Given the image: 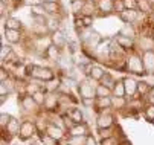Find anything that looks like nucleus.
Returning a JSON list of instances; mask_svg holds the SVG:
<instances>
[{"instance_id":"obj_1","label":"nucleus","mask_w":154,"mask_h":145,"mask_svg":"<svg viewBox=\"0 0 154 145\" xmlns=\"http://www.w3.org/2000/svg\"><path fill=\"white\" fill-rule=\"evenodd\" d=\"M31 75L34 78H38V79H43V81H49L54 78V72L51 69H46V67H40V66H34L31 67Z\"/></svg>"},{"instance_id":"obj_2","label":"nucleus","mask_w":154,"mask_h":145,"mask_svg":"<svg viewBox=\"0 0 154 145\" xmlns=\"http://www.w3.org/2000/svg\"><path fill=\"white\" fill-rule=\"evenodd\" d=\"M128 69L134 73H143L145 67H143V61L139 60L137 57H131L128 58Z\"/></svg>"},{"instance_id":"obj_3","label":"nucleus","mask_w":154,"mask_h":145,"mask_svg":"<svg viewBox=\"0 0 154 145\" xmlns=\"http://www.w3.org/2000/svg\"><path fill=\"white\" fill-rule=\"evenodd\" d=\"M96 124H98V128H99V130L110 128V127L113 125V116L110 115V113H102V115H99Z\"/></svg>"},{"instance_id":"obj_4","label":"nucleus","mask_w":154,"mask_h":145,"mask_svg":"<svg viewBox=\"0 0 154 145\" xmlns=\"http://www.w3.org/2000/svg\"><path fill=\"white\" fill-rule=\"evenodd\" d=\"M34 133H35V125H34L32 122L25 121L23 124H21V127H20V137H21V139H28V137H31Z\"/></svg>"},{"instance_id":"obj_5","label":"nucleus","mask_w":154,"mask_h":145,"mask_svg":"<svg viewBox=\"0 0 154 145\" xmlns=\"http://www.w3.org/2000/svg\"><path fill=\"white\" fill-rule=\"evenodd\" d=\"M122 81H124V86H125V93L130 95V96L136 95L139 82H136V79H133V78H124Z\"/></svg>"},{"instance_id":"obj_6","label":"nucleus","mask_w":154,"mask_h":145,"mask_svg":"<svg viewBox=\"0 0 154 145\" xmlns=\"http://www.w3.org/2000/svg\"><path fill=\"white\" fill-rule=\"evenodd\" d=\"M79 92H81L82 99L84 98H95V95H96V89H93V86H90L89 82H81Z\"/></svg>"},{"instance_id":"obj_7","label":"nucleus","mask_w":154,"mask_h":145,"mask_svg":"<svg viewBox=\"0 0 154 145\" xmlns=\"http://www.w3.org/2000/svg\"><path fill=\"white\" fill-rule=\"evenodd\" d=\"M137 17H139V14H137L136 9H125V11L121 12V18L125 23H134L137 20Z\"/></svg>"},{"instance_id":"obj_8","label":"nucleus","mask_w":154,"mask_h":145,"mask_svg":"<svg viewBox=\"0 0 154 145\" xmlns=\"http://www.w3.org/2000/svg\"><path fill=\"white\" fill-rule=\"evenodd\" d=\"M142 61H143L145 70H148V72H152V70H154V52H151V51L145 52Z\"/></svg>"},{"instance_id":"obj_9","label":"nucleus","mask_w":154,"mask_h":145,"mask_svg":"<svg viewBox=\"0 0 154 145\" xmlns=\"http://www.w3.org/2000/svg\"><path fill=\"white\" fill-rule=\"evenodd\" d=\"M98 8L102 12H112L115 9V0H99Z\"/></svg>"},{"instance_id":"obj_10","label":"nucleus","mask_w":154,"mask_h":145,"mask_svg":"<svg viewBox=\"0 0 154 145\" xmlns=\"http://www.w3.org/2000/svg\"><path fill=\"white\" fill-rule=\"evenodd\" d=\"M46 134H49L51 137H54V139H61L63 136H64V133H63V128H60V127H55V125H49L48 127V130H46Z\"/></svg>"},{"instance_id":"obj_11","label":"nucleus","mask_w":154,"mask_h":145,"mask_svg":"<svg viewBox=\"0 0 154 145\" xmlns=\"http://www.w3.org/2000/svg\"><path fill=\"white\" fill-rule=\"evenodd\" d=\"M69 118L70 121H73V124H82L84 122V118H82V113L79 109H73L69 112Z\"/></svg>"},{"instance_id":"obj_12","label":"nucleus","mask_w":154,"mask_h":145,"mask_svg":"<svg viewBox=\"0 0 154 145\" xmlns=\"http://www.w3.org/2000/svg\"><path fill=\"white\" fill-rule=\"evenodd\" d=\"M52 41H54V45H57V48H61V46L66 45V37H64L63 32L55 31L54 35H52Z\"/></svg>"},{"instance_id":"obj_13","label":"nucleus","mask_w":154,"mask_h":145,"mask_svg":"<svg viewBox=\"0 0 154 145\" xmlns=\"http://www.w3.org/2000/svg\"><path fill=\"white\" fill-rule=\"evenodd\" d=\"M20 122L15 119V118H11L9 119V122H8V125H6V130L11 133V134H15V133H18L20 131Z\"/></svg>"},{"instance_id":"obj_14","label":"nucleus","mask_w":154,"mask_h":145,"mask_svg":"<svg viewBox=\"0 0 154 145\" xmlns=\"http://www.w3.org/2000/svg\"><path fill=\"white\" fill-rule=\"evenodd\" d=\"M6 40L9 41V43H18L20 41V38H21V35H20V32L18 31H14V29H6Z\"/></svg>"},{"instance_id":"obj_15","label":"nucleus","mask_w":154,"mask_h":145,"mask_svg":"<svg viewBox=\"0 0 154 145\" xmlns=\"http://www.w3.org/2000/svg\"><path fill=\"white\" fill-rule=\"evenodd\" d=\"M85 133H87V127L82 125V124H75V125L70 128L72 136H84Z\"/></svg>"},{"instance_id":"obj_16","label":"nucleus","mask_w":154,"mask_h":145,"mask_svg":"<svg viewBox=\"0 0 154 145\" xmlns=\"http://www.w3.org/2000/svg\"><path fill=\"white\" fill-rule=\"evenodd\" d=\"M118 45L121 48H125V49H130V48H133V40H131L130 37H124V35H119L118 37Z\"/></svg>"},{"instance_id":"obj_17","label":"nucleus","mask_w":154,"mask_h":145,"mask_svg":"<svg viewBox=\"0 0 154 145\" xmlns=\"http://www.w3.org/2000/svg\"><path fill=\"white\" fill-rule=\"evenodd\" d=\"M89 73H90V76L93 79H102L105 76V72L101 67H98V66H90V72Z\"/></svg>"},{"instance_id":"obj_18","label":"nucleus","mask_w":154,"mask_h":145,"mask_svg":"<svg viewBox=\"0 0 154 145\" xmlns=\"http://www.w3.org/2000/svg\"><path fill=\"white\" fill-rule=\"evenodd\" d=\"M112 104H113V101L110 99L108 96H102V98L96 99V107H99V109H108Z\"/></svg>"},{"instance_id":"obj_19","label":"nucleus","mask_w":154,"mask_h":145,"mask_svg":"<svg viewBox=\"0 0 154 145\" xmlns=\"http://www.w3.org/2000/svg\"><path fill=\"white\" fill-rule=\"evenodd\" d=\"M113 93H115V96H118V98H124V95H125L124 81H116V86H115V89H113Z\"/></svg>"},{"instance_id":"obj_20","label":"nucleus","mask_w":154,"mask_h":145,"mask_svg":"<svg viewBox=\"0 0 154 145\" xmlns=\"http://www.w3.org/2000/svg\"><path fill=\"white\" fill-rule=\"evenodd\" d=\"M21 104H23V107H25L26 110H32V109L35 107L37 102L34 101L32 95H29V96H25V98H23V101H21Z\"/></svg>"},{"instance_id":"obj_21","label":"nucleus","mask_w":154,"mask_h":145,"mask_svg":"<svg viewBox=\"0 0 154 145\" xmlns=\"http://www.w3.org/2000/svg\"><path fill=\"white\" fill-rule=\"evenodd\" d=\"M21 28V23L18 22V20L17 18H8L6 20V29H14V31H18Z\"/></svg>"},{"instance_id":"obj_22","label":"nucleus","mask_w":154,"mask_h":145,"mask_svg":"<svg viewBox=\"0 0 154 145\" xmlns=\"http://www.w3.org/2000/svg\"><path fill=\"white\" fill-rule=\"evenodd\" d=\"M101 81H102V86L108 87L110 90L113 92V89H115V86H116V82H115V81L112 79V76H110V75H107V73H105V76H104V78H102Z\"/></svg>"},{"instance_id":"obj_23","label":"nucleus","mask_w":154,"mask_h":145,"mask_svg":"<svg viewBox=\"0 0 154 145\" xmlns=\"http://www.w3.org/2000/svg\"><path fill=\"white\" fill-rule=\"evenodd\" d=\"M110 93H112V90H110L108 87H105V86H102V84H99V86L96 87V96H98V98L110 96Z\"/></svg>"},{"instance_id":"obj_24","label":"nucleus","mask_w":154,"mask_h":145,"mask_svg":"<svg viewBox=\"0 0 154 145\" xmlns=\"http://www.w3.org/2000/svg\"><path fill=\"white\" fill-rule=\"evenodd\" d=\"M45 106H46L49 110H52V109L57 106V95H49V96H46Z\"/></svg>"},{"instance_id":"obj_25","label":"nucleus","mask_w":154,"mask_h":145,"mask_svg":"<svg viewBox=\"0 0 154 145\" xmlns=\"http://www.w3.org/2000/svg\"><path fill=\"white\" fill-rule=\"evenodd\" d=\"M32 98H34V101L37 102V104L40 106V104H45V101H46V96H45V93L43 92H35V93H32Z\"/></svg>"},{"instance_id":"obj_26","label":"nucleus","mask_w":154,"mask_h":145,"mask_svg":"<svg viewBox=\"0 0 154 145\" xmlns=\"http://www.w3.org/2000/svg\"><path fill=\"white\" fill-rule=\"evenodd\" d=\"M43 6H45L46 12H49V14H55V12H58V5H57V3L45 2V3H43Z\"/></svg>"},{"instance_id":"obj_27","label":"nucleus","mask_w":154,"mask_h":145,"mask_svg":"<svg viewBox=\"0 0 154 145\" xmlns=\"http://www.w3.org/2000/svg\"><path fill=\"white\" fill-rule=\"evenodd\" d=\"M82 8H84V2H82V0H72V11L75 14L82 11Z\"/></svg>"},{"instance_id":"obj_28","label":"nucleus","mask_w":154,"mask_h":145,"mask_svg":"<svg viewBox=\"0 0 154 145\" xmlns=\"http://www.w3.org/2000/svg\"><path fill=\"white\" fill-rule=\"evenodd\" d=\"M122 2H124L125 9H137V6H139L137 0H122Z\"/></svg>"},{"instance_id":"obj_29","label":"nucleus","mask_w":154,"mask_h":145,"mask_svg":"<svg viewBox=\"0 0 154 145\" xmlns=\"http://www.w3.org/2000/svg\"><path fill=\"white\" fill-rule=\"evenodd\" d=\"M121 35H124V37H133L134 35V29L130 26V23H125L124 29L121 31Z\"/></svg>"},{"instance_id":"obj_30","label":"nucleus","mask_w":154,"mask_h":145,"mask_svg":"<svg viewBox=\"0 0 154 145\" xmlns=\"http://www.w3.org/2000/svg\"><path fill=\"white\" fill-rule=\"evenodd\" d=\"M82 14H84L85 17H90V15L93 14V5H92V2H87V3H84Z\"/></svg>"},{"instance_id":"obj_31","label":"nucleus","mask_w":154,"mask_h":145,"mask_svg":"<svg viewBox=\"0 0 154 145\" xmlns=\"http://www.w3.org/2000/svg\"><path fill=\"white\" fill-rule=\"evenodd\" d=\"M101 145H119V143H118L116 137H113V136H110V137H105V139H102Z\"/></svg>"},{"instance_id":"obj_32","label":"nucleus","mask_w":154,"mask_h":145,"mask_svg":"<svg viewBox=\"0 0 154 145\" xmlns=\"http://www.w3.org/2000/svg\"><path fill=\"white\" fill-rule=\"evenodd\" d=\"M48 55H49L52 60H57V57H58V48H57V46H49Z\"/></svg>"},{"instance_id":"obj_33","label":"nucleus","mask_w":154,"mask_h":145,"mask_svg":"<svg viewBox=\"0 0 154 145\" xmlns=\"http://www.w3.org/2000/svg\"><path fill=\"white\" fill-rule=\"evenodd\" d=\"M43 143H45V145H58V143H57V139L51 137L49 134L43 136Z\"/></svg>"},{"instance_id":"obj_34","label":"nucleus","mask_w":154,"mask_h":145,"mask_svg":"<svg viewBox=\"0 0 154 145\" xmlns=\"http://www.w3.org/2000/svg\"><path fill=\"white\" fill-rule=\"evenodd\" d=\"M45 6L43 5H37V6H32V12L35 14V15H45Z\"/></svg>"},{"instance_id":"obj_35","label":"nucleus","mask_w":154,"mask_h":145,"mask_svg":"<svg viewBox=\"0 0 154 145\" xmlns=\"http://www.w3.org/2000/svg\"><path fill=\"white\" fill-rule=\"evenodd\" d=\"M137 90L140 92V93H143V95H148L149 93V87L146 86V82H139V86H137Z\"/></svg>"},{"instance_id":"obj_36","label":"nucleus","mask_w":154,"mask_h":145,"mask_svg":"<svg viewBox=\"0 0 154 145\" xmlns=\"http://www.w3.org/2000/svg\"><path fill=\"white\" fill-rule=\"evenodd\" d=\"M145 115H146V118H148V119H154V106H152V104H151L149 107H146Z\"/></svg>"},{"instance_id":"obj_37","label":"nucleus","mask_w":154,"mask_h":145,"mask_svg":"<svg viewBox=\"0 0 154 145\" xmlns=\"http://www.w3.org/2000/svg\"><path fill=\"white\" fill-rule=\"evenodd\" d=\"M25 5H29V6H37V5H41V0H25Z\"/></svg>"},{"instance_id":"obj_38","label":"nucleus","mask_w":154,"mask_h":145,"mask_svg":"<svg viewBox=\"0 0 154 145\" xmlns=\"http://www.w3.org/2000/svg\"><path fill=\"white\" fill-rule=\"evenodd\" d=\"M9 116L8 115H2V122H0V124H2V128H5L6 125H8V122H9Z\"/></svg>"},{"instance_id":"obj_39","label":"nucleus","mask_w":154,"mask_h":145,"mask_svg":"<svg viewBox=\"0 0 154 145\" xmlns=\"http://www.w3.org/2000/svg\"><path fill=\"white\" fill-rule=\"evenodd\" d=\"M112 101H113V104H116V106H119V107H122V106L125 104L124 98H116V99H112Z\"/></svg>"},{"instance_id":"obj_40","label":"nucleus","mask_w":154,"mask_h":145,"mask_svg":"<svg viewBox=\"0 0 154 145\" xmlns=\"http://www.w3.org/2000/svg\"><path fill=\"white\" fill-rule=\"evenodd\" d=\"M85 145H96V140L93 139V136H87V140H85Z\"/></svg>"},{"instance_id":"obj_41","label":"nucleus","mask_w":154,"mask_h":145,"mask_svg":"<svg viewBox=\"0 0 154 145\" xmlns=\"http://www.w3.org/2000/svg\"><path fill=\"white\" fill-rule=\"evenodd\" d=\"M148 101L154 106V89H151V90H149V93H148Z\"/></svg>"},{"instance_id":"obj_42","label":"nucleus","mask_w":154,"mask_h":145,"mask_svg":"<svg viewBox=\"0 0 154 145\" xmlns=\"http://www.w3.org/2000/svg\"><path fill=\"white\" fill-rule=\"evenodd\" d=\"M82 22H84V26H90V25H92V23H90V22H92V18H90V17H84V18H82Z\"/></svg>"},{"instance_id":"obj_43","label":"nucleus","mask_w":154,"mask_h":145,"mask_svg":"<svg viewBox=\"0 0 154 145\" xmlns=\"http://www.w3.org/2000/svg\"><path fill=\"white\" fill-rule=\"evenodd\" d=\"M45 2H51V3H57V0H45Z\"/></svg>"},{"instance_id":"obj_44","label":"nucleus","mask_w":154,"mask_h":145,"mask_svg":"<svg viewBox=\"0 0 154 145\" xmlns=\"http://www.w3.org/2000/svg\"><path fill=\"white\" fill-rule=\"evenodd\" d=\"M2 145H6V140H5V139L2 140Z\"/></svg>"},{"instance_id":"obj_45","label":"nucleus","mask_w":154,"mask_h":145,"mask_svg":"<svg viewBox=\"0 0 154 145\" xmlns=\"http://www.w3.org/2000/svg\"><path fill=\"white\" fill-rule=\"evenodd\" d=\"M148 2H149V3H154V0H148Z\"/></svg>"},{"instance_id":"obj_46","label":"nucleus","mask_w":154,"mask_h":145,"mask_svg":"<svg viewBox=\"0 0 154 145\" xmlns=\"http://www.w3.org/2000/svg\"><path fill=\"white\" fill-rule=\"evenodd\" d=\"M67 145H72V143H67Z\"/></svg>"}]
</instances>
